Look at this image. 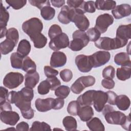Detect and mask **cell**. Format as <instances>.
Here are the masks:
<instances>
[{
    "label": "cell",
    "mask_w": 131,
    "mask_h": 131,
    "mask_svg": "<svg viewBox=\"0 0 131 131\" xmlns=\"http://www.w3.org/2000/svg\"><path fill=\"white\" fill-rule=\"evenodd\" d=\"M106 121L111 124L121 125L123 122L126 116L120 111H116L114 108L108 105H105L102 110Z\"/></svg>",
    "instance_id": "1"
},
{
    "label": "cell",
    "mask_w": 131,
    "mask_h": 131,
    "mask_svg": "<svg viewBox=\"0 0 131 131\" xmlns=\"http://www.w3.org/2000/svg\"><path fill=\"white\" fill-rule=\"evenodd\" d=\"M84 12L79 9L70 8V19L71 22L74 23L79 30L84 31L90 26L88 18L84 15Z\"/></svg>",
    "instance_id": "2"
},
{
    "label": "cell",
    "mask_w": 131,
    "mask_h": 131,
    "mask_svg": "<svg viewBox=\"0 0 131 131\" xmlns=\"http://www.w3.org/2000/svg\"><path fill=\"white\" fill-rule=\"evenodd\" d=\"M127 43L123 42L118 38L115 37L114 38L108 37H100L95 42V46L102 50H112L124 47Z\"/></svg>",
    "instance_id": "3"
},
{
    "label": "cell",
    "mask_w": 131,
    "mask_h": 131,
    "mask_svg": "<svg viewBox=\"0 0 131 131\" xmlns=\"http://www.w3.org/2000/svg\"><path fill=\"white\" fill-rule=\"evenodd\" d=\"M73 40L69 43V48L73 51H79L86 46L90 40L86 33L79 30H76L72 34Z\"/></svg>",
    "instance_id": "4"
},
{
    "label": "cell",
    "mask_w": 131,
    "mask_h": 131,
    "mask_svg": "<svg viewBox=\"0 0 131 131\" xmlns=\"http://www.w3.org/2000/svg\"><path fill=\"white\" fill-rule=\"evenodd\" d=\"M42 29L43 24L42 21L36 17L31 18L24 22L22 25L23 31L30 38L40 33Z\"/></svg>",
    "instance_id": "5"
},
{
    "label": "cell",
    "mask_w": 131,
    "mask_h": 131,
    "mask_svg": "<svg viewBox=\"0 0 131 131\" xmlns=\"http://www.w3.org/2000/svg\"><path fill=\"white\" fill-rule=\"evenodd\" d=\"M24 79V76L20 73L10 72L5 76L3 79V84L9 89H13L20 85Z\"/></svg>",
    "instance_id": "6"
},
{
    "label": "cell",
    "mask_w": 131,
    "mask_h": 131,
    "mask_svg": "<svg viewBox=\"0 0 131 131\" xmlns=\"http://www.w3.org/2000/svg\"><path fill=\"white\" fill-rule=\"evenodd\" d=\"M70 43L68 36L65 33H62L54 38L51 39L49 47L51 49L57 51L61 49L69 47Z\"/></svg>",
    "instance_id": "7"
},
{
    "label": "cell",
    "mask_w": 131,
    "mask_h": 131,
    "mask_svg": "<svg viewBox=\"0 0 131 131\" xmlns=\"http://www.w3.org/2000/svg\"><path fill=\"white\" fill-rule=\"evenodd\" d=\"M113 23V17L110 14L104 13L99 15L96 18L95 28L101 33H104Z\"/></svg>",
    "instance_id": "8"
},
{
    "label": "cell",
    "mask_w": 131,
    "mask_h": 131,
    "mask_svg": "<svg viewBox=\"0 0 131 131\" xmlns=\"http://www.w3.org/2000/svg\"><path fill=\"white\" fill-rule=\"evenodd\" d=\"M75 62L79 71L81 72H89L93 68L91 55H78L76 57Z\"/></svg>",
    "instance_id": "9"
},
{
    "label": "cell",
    "mask_w": 131,
    "mask_h": 131,
    "mask_svg": "<svg viewBox=\"0 0 131 131\" xmlns=\"http://www.w3.org/2000/svg\"><path fill=\"white\" fill-rule=\"evenodd\" d=\"M93 68H96L104 65L108 62L111 54L107 51H99L91 55Z\"/></svg>",
    "instance_id": "10"
},
{
    "label": "cell",
    "mask_w": 131,
    "mask_h": 131,
    "mask_svg": "<svg viewBox=\"0 0 131 131\" xmlns=\"http://www.w3.org/2000/svg\"><path fill=\"white\" fill-rule=\"evenodd\" d=\"M107 101V95L106 92L95 90L93 95V104L97 112L102 111Z\"/></svg>",
    "instance_id": "11"
},
{
    "label": "cell",
    "mask_w": 131,
    "mask_h": 131,
    "mask_svg": "<svg viewBox=\"0 0 131 131\" xmlns=\"http://www.w3.org/2000/svg\"><path fill=\"white\" fill-rule=\"evenodd\" d=\"M1 121L6 124L11 126L15 125L19 120V116L17 113L12 111H1Z\"/></svg>",
    "instance_id": "12"
},
{
    "label": "cell",
    "mask_w": 131,
    "mask_h": 131,
    "mask_svg": "<svg viewBox=\"0 0 131 131\" xmlns=\"http://www.w3.org/2000/svg\"><path fill=\"white\" fill-rule=\"evenodd\" d=\"M67 62L66 54L60 51H55L51 55L50 66L53 68H59L64 66Z\"/></svg>",
    "instance_id": "13"
},
{
    "label": "cell",
    "mask_w": 131,
    "mask_h": 131,
    "mask_svg": "<svg viewBox=\"0 0 131 131\" xmlns=\"http://www.w3.org/2000/svg\"><path fill=\"white\" fill-rule=\"evenodd\" d=\"M112 13L116 19H121L130 15L131 13V7L127 4H121L117 6L113 9Z\"/></svg>",
    "instance_id": "14"
},
{
    "label": "cell",
    "mask_w": 131,
    "mask_h": 131,
    "mask_svg": "<svg viewBox=\"0 0 131 131\" xmlns=\"http://www.w3.org/2000/svg\"><path fill=\"white\" fill-rule=\"evenodd\" d=\"M130 36L131 24L121 25L118 27L116 31V38L127 43L128 40L130 38Z\"/></svg>",
    "instance_id": "15"
},
{
    "label": "cell",
    "mask_w": 131,
    "mask_h": 131,
    "mask_svg": "<svg viewBox=\"0 0 131 131\" xmlns=\"http://www.w3.org/2000/svg\"><path fill=\"white\" fill-rule=\"evenodd\" d=\"M54 98H38L35 100V105L37 110L40 112H46L52 109Z\"/></svg>",
    "instance_id": "16"
},
{
    "label": "cell",
    "mask_w": 131,
    "mask_h": 131,
    "mask_svg": "<svg viewBox=\"0 0 131 131\" xmlns=\"http://www.w3.org/2000/svg\"><path fill=\"white\" fill-rule=\"evenodd\" d=\"M25 85L26 87L33 89L39 82V75L36 71L27 73L25 76Z\"/></svg>",
    "instance_id": "17"
},
{
    "label": "cell",
    "mask_w": 131,
    "mask_h": 131,
    "mask_svg": "<svg viewBox=\"0 0 131 131\" xmlns=\"http://www.w3.org/2000/svg\"><path fill=\"white\" fill-rule=\"evenodd\" d=\"M77 115L79 116L81 121L84 122L88 121L94 115L93 109L90 105L80 106Z\"/></svg>",
    "instance_id": "18"
},
{
    "label": "cell",
    "mask_w": 131,
    "mask_h": 131,
    "mask_svg": "<svg viewBox=\"0 0 131 131\" xmlns=\"http://www.w3.org/2000/svg\"><path fill=\"white\" fill-rule=\"evenodd\" d=\"M95 90H89L80 95L77 99L79 105L82 106L92 105L93 104V95Z\"/></svg>",
    "instance_id": "19"
},
{
    "label": "cell",
    "mask_w": 131,
    "mask_h": 131,
    "mask_svg": "<svg viewBox=\"0 0 131 131\" xmlns=\"http://www.w3.org/2000/svg\"><path fill=\"white\" fill-rule=\"evenodd\" d=\"M114 62L121 67H131L129 54L125 52L117 53L114 57Z\"/></svg>",
    "instance_id": "20"
},
{
    "label": "cell",
    "mask_w": 131,
    "mask_h": 131,
    "mask_svg": "<svg viewBox=\"0 0 131 131\" xmlns=\"http://www.w3.org/2000/svg\"><path fill=\"white\" fill-rule=\"evenodd\" d=\"M86 125L92 131H104V126L101 120L97 117H94L88 121Z\"/></svg>",
    "instance_id": "21"
},
{
    "label": "cell",
    "mask_w": 131,
    "mask_h": 131,
    "mask_svg": "<svg viewBox=\"0 0 131 131\" xmlns=\"http://www.w3.org/2000/svg\"><path fill=\"white\" fill-rule=\"evenodd\" d=\"M96 9L101 10H113L116 7V2L114 1L98 0L95 2Z\"/></svg>",
    "instance_id": "22"
},
{
    "label": "cell",
    "mask_w": 131,
    "mask_h": 131,
    "mask_svg": "<svg viewBox=\"0 0 131 131\" xmlns=\"http://www.w3.org/2000/svg\"><path fill=\"white\" fill-rule=\"evenodd\" d=\"M31 51V45L27 39H22L18 43L17 52L23 57H26Z\"/></svg>",
    "instance_id": "23"
},
{
    "label": "cell",
    "mask_w": 131,
    "mask_h": 131,
    "mask_svg": "<svg viewBox=\"0 0 131 131\" xmlns=\"http://www.w3.org/2000/svg\"><path fill=\"white\" fill-rule=\"evenodd\" d=\"M130 101L129 98L125 95L117 96L116 100V105L121 111H126L129 107Z\"/></svg>",
    "instance_id": "24"
},
{
    "label": "cell",
    "mask_w": 131,
    "mask_h": 131,
    "mask_svg": "<svg viewBox=\"0 0 131 131\" xmlns=\"http://www.w3.org/2000/svg\"><path fill=\"white\" fill-rule=\"evenodd\" d=\"M16 44L15 42L8 38H6L0 43V50L2 55H6L14 49Z\"/></svg>",
    "instance_id": "25"
},
{
    "label": "cell",
    "mask_w": 131,
    "mask_h": 131,
    "mask_svg": "<svg viewBox=\"0 0 131 131\" xmlns=\"http://www.w3.org/2000/svg\"><path fill=\"white\" fill-rule=\"evenodd\" d=\"M116 75L120 80L125 81L129 79L131 75V67H122L117 68Z\"/></svg>",
    "instance_id": "26"
},
{
    "label": "cell",
    "mask_w": 131,
    "mask_h": 131,
    "mask_svg": "<svg viewBox=\"0 0 131 131\" xmlns=\"http://www.w3.org/2000/svg\"><path fill=\"white\" fill-rule=\"evenodd\" d=\"M30 39L33 42L34 47L38 49L43 48L47 42V37L41 33L31 37Z\"/></svg>",
    "instance_id": "27"
},
{
    "label": "cell",
    "mask_w": 131,
    "mask_h": 131,
    "mask_svg": "<svg viewBox=\"0 0 131 131\" xmlns=\"http://www.w3.org/2000/svg\"><path fill=\"white\" fill-rule=\"evenodd\" d=\"M21 69L27 73H32L36 71V65L30 57L27 56L24 58Z\"/></svg>",
    "instance_id": "28"
},
{
    "label": "cell",
    "mask_w": 131,
    "mask_h": 131,
    "mask_svg": "<svg viewBox=\"0 0 131 131\" xmlns=\"http://www.w3.org/2000/svg\"><path fill=\"white\" fill-rule=\"evenodd\" d=\"M63 125L66 129L68 131L76 130L77 129V124L75 118L72 116H66L62 120Z\"/></svg>",
    "instance_id": "29"
},
{
    "label": "cell",
    "mask_w": 131,
    "mask_h": 131,
    "mask_svg": "<svg viewBox=\"0 0 131 131\" xmlns=\"http://www.w3.org/2000/svg\"><path fill=\"white\" fill-rule=\"evenodd\" d=\"M70 9V8L68 6H64L61 8L58 15V19L60 23L63 24H68L71 22L69 13Z\"/></svg>",
    "instance_id": "30"
},
{
    "label": "cell",
    "mask_w": 131,
    "mask_h": 131,
    "mask_svg": "<svg viewBox=\"0 0 131 131\" xmlns=\"http://www.w3.org/2000/svg\"><path fill=\"white\" fill-rule=\"evenodd\" d=\"M24 57L20 55L17 52H14L10 56L11 67L14 69H21Z\"/></svg>",
    "instance_id": "31"
},
{
    "label": "cell",
    "mask_w": 131,
    "mask_h": 131,
    "mask_svg": "<svg viewBox=\"0 0 131 131\" xmlns=\"http://www.w3.org/2000/svg\"><path fill=\"white\" fill-rule=\"evenodd\" d=\"M55 14V10L51 6H45L40 9V15L46 20L53 19Z\"/></svg>",
    "instance_id": "32"
},
{
    "label": "cell",
    "mask_w": 131,
    "mask_h": 131,
    "mask_svg": "<svg viewBox=\"0 0 131 131\" xmlns=\"http://www.w3.org/2000/svg\"><path fill=\"white\" fill-rule=\"evenodd\" d=\"M1 16H0V28H6L7 23L9 19V13L6 8L3 6L1 1Z\"/></svg>",
    "instance_id": "33"
},
{
    "label": "cell",
    "mask_w": 131,
    "mask_h": 131,
    "mask_svg": "<svg viewBox=\"0 0 131 131\" xmlns=\"http://www.w3.org/2000/svg\"><path fill=\"white\" fill-rule=\"evenodd\" d=\"M70 90V88L67 85H60L55 90V95L58 98L64 99L69 95Z\"/></svg>",
    "instance_id": "34"
},
{
    "label": "cell",
    "mask_w": 131,
    "mask_h": 131,
    "mask_svg": "<svg viewBox=\"0 0 131 131\" xmlns=\"http://www.w3.org/2000/svg\"><path fill=\"white\" fill-rule=\"evenodd\" d=\"M30 130H51L50 126L45 122H39L38 121H34L32 124L30 129Z\"/></svg>",
    "instance_id": "35"
},
{
    "label": "cell",
    "mask_w": 131,
    "mask_h": 131,
    "mask_svg": "<svg viewBox=\"0 0 131 131\" xmlns=\"http://www.w3.org/2000/svg\"><path fill=\"white\" fill-rule=\"evenodd\" d=\"M80 105H79L78 101H71L67 107L68 113L72 116H77L78 115V112L79 110Z\"/></svg>",
    "instance_id": "36"
},
{
    "label": "cell",
    "mask_w": 131,
    "mask_h": 131,
    "mask_svg": "<svg viewBox=\"0 0 131 131\" xmlns=\"http://www.w3.org/2000/svg\"><path fill=\"white\" fill-rule=\"evenodd\" d=\"M6 37V38L9 39L13 41L16 45L19 39V34L18 30L15 28H9L7 30Z\"/></svg>",
    "instance_id": "37"
},
{
    "label": "cell",
    "mask_w": 131,
    "mask_h": 131,
    "mask_svg": "<svg viewBox=\"0 0 131 131\" xmlns=\"http://www.w3.org/2000/svg\"><path fill=\"white\" fill-rule=\"evenodd\" d=\"M86 33L91 41L95 42L100 38L101 35V33L95 27L89 29Z\"/></svg>",
    "instance_id": "38"
},
{
    "label": "cell",
    "mask_w": 131,
    "mask_h": 131,
    "mask_svg": "<svg viewBox=\"0 0 131 131\" xmlns=\"http://www.w3.org/2000/svg\"><path fill=\"white\" fill-rule=\"evenodd\" d=\"M51 89V85L49 82L47 80L41 81L37 87L38 93L42 95L47 94Z\"/></svg>",
    "instance_id": "39"
},
{
    "label": "cell",
    "mask_w": 131,
    "mask_h": 131,
    "mask_svg": "<svg viewBox=\"0 0 131 131\" xmlns=\"http://www.w3.org/2000/svg\"><path fill=\"white\" fill-rule=\"evenodd\" d=\"M85 87L83 85L79 78H78L71 85V90L76 94H80Z\"/></svg>",
    "instance_id": "40"
},
{
    "label": "cell",
    "mask_w": 131,
    "mask_h": 131,
    "mask_svg": "<svg viewBox=\"0 0 131 131\" xmlns=\"http://www.w3.org/2000/svg\"><path fill=\"white\" fill-rule=\"evenodd\" d=\"M62 33V29L61 27L58 25L54 24L52 25L49 29L48 36L50 38L52 39Z\"/></svg>",
    "instance_id": "41"
},
{
    "label": "cell",
    "mask_w": 131,
    "mask_h": 131,
    "mask_svg": "<svg viewBox=\"0 0 131 131\" xmlns=\"http://www.w3.org/2000/svg\"><path fill=\"white\" fill-rule=\"evenodd\" d=\"M6 2L15 10H18L23 8L27 3L26 0H6Z\"/></svg>",
    "instance_id": "42"
},
{
    "label": "cell",
    "mask_w": 131,
    "mask_h": 131,
    "mask_svg": "<svg viewBox=\"0 0 131 131\" xmlns=\"http://www.w3.org/2000/svg\"><path fill=\"white\" fill-rule=\"evenodd\" d=\"M20 92L26 100L30 102L32 101L34 97V91L32 89L25 87L23 88Z\"/></svg>",
    "instance_id": "43"
},
{
    "label": "cell",
    "mask_w": 131,
    "mask_h": 131,
    "mask_svg": "<svg viewBox=\"0 0 131 131\" xmlns=\"http://www.w3.org/2000/svg\"><path fill=\"white\" fill-rule=\"evenodd\" d=\"M115 68L111 66H108L105 67L102 71V76L104 79H113L115 77Z\"/></svg>",
    "instance_id": "44"
},
{
    "label": "cell",
    "mask_w": 131,
    "mask_h": 131,
    "mask_svg": "<svg viewBox=\"0 0 131 131\" xmlns=\"http://www.w3.org/2000/svg\"><path fill=\"white\" fill-rule=\"evenodd\" d=\"M79 79L85 88L91 86L95 83V78L92 76H83L80 77Z\"/></svg>",
    "instance_id": "45"
},
{
    "label": "cell",
    "mask_w": 131,
    "mask_h": 131,
    "mask_svg": "<svg viewBox=\"0 0 131 131\" xmlns=\"http://www.w3.org/2000/svg\"><path fill=\"white\" fill-rule=\"evenodd\" d=\"M82 10L85 13H94L96 11L95 2L94 1L84 2L82 7Z\"/></svg>",
    "instance_id": "46"
},
{
    "label": "cell",
    "mask_w": 131,
    "mask_h": 131,
    "mask_svg": "<svg viewBox=\"0 0 131 131\" xmlns=\"http://www.w3.org/2000/svg\"><path fill=\"white\" fill-rule=\"evenodd\" d=\"M29 2L31 5L37 7L40 10L45 6H50V2L48 0H29Z\"/></svg>",
    "instance_id": "47"
},
{
    "label": "cell",
    "mask_w": 131,
    "mask_h": 131,
    "mask_svg": "<svg viewBox=\"0 0 131 131\" xmlns=\"http://www.w3.org/2000/svg\"><path fill=\"white\" fill-rule=\"evenodd\" d=\"M60 77L64 82H69L73 77L72 72L68 69L62 70L60 72Z\"/></svg>",
    "instance_id": "48"
},
{
    "label": "cell",
    "mask_w": 131,
    "mask_h": 131,
    "mask_svg": "<svg viewBox=\"0 0 131 131\" xmlns=\"http://www.w3.org/2000/svg\"><path fill=\"white\" fill-rule=\"evenodd\" d=\"M85 1H75V0H68L67 1L68 6L72 8L79 9L82 10L83 5ZM83 11V10H82Z\"/></svg>",
    "instance_id": "49"
},
{
    "label": "cell",
    "mask_w": 131,
    "mask_h": 131,
    "mask_svg": "<svg viewBox=\"0 0 131 131\" xmlns=\"http://www.w3.org/2000/svg\"><path fill=\"white\" fill-rule=\"evenodd\" d=\"M43 70L45 74L48 78L56 77L58 74V71L57 70L48 66H45Z\"/></svg>",
    "instance_id": "50"
},
{
    "label": "cell",
    "mask_w": 131,
    "mask_h": 131,
    "mask_svg": "<svg viewBox=\"0 0 131 131\" xmlns=\"http://www.w3.org/2000/svg\"><path fill=\"white\" fill-rule=\"evenodd\" d=\"M50 83L51 85V90L52 91H55V90L60 85V80L56 77L47 78L46 79Z\"/></svg>",
    "instance_id": "51"
},
{
    "label": "cell",
    "mask_w": 131,
    "mask_h": 131,
    "mask_svg": "<svg viewBox=\"0 0 131 131\" xmlns=\"http://www.w3.org/2000/svg\"><path fill=\"white\" fill-rule=\"evenodd\" d=\"M64 99L60 98H57L54 99L53 102L52 109L54 110H60L62 108L64 105Z\"/></svg>",
    "instance_id": "52"
},
{
    "label": "cell",
    "mask_w": 131,
    "mask_h": 131,
    "mask_svg": "<svg viewBox=\"0 0 131 131\" xmlns=\"http://www.w3.org/2000/svg\"><path fill=\"white\" fill-rule=\"evenodd\" d=\"M107 95V102L111 105H116V100L117 95L113 91H108L106 92Z\"/></svg>",
    "instance_id": "53"
},
{
    "label": "cell",
    "mask_w": 131,
    "mask_h": 131,
    "mask_svg": "<svg viewBox=\"0 0 131 131\" xmlns=\"http://www.w3.org/2000/svg\"><path fill=\"white\" fill-rule=\"evenodd\" d=\"M101 84L103 88L111 90L114 88L115 83L113 79H104L101 81Z\"/></svg>",
    "instance_id": "54"
},
{
    "label": "cell",
    "mask_w": 131,
    "mask_h": 131,
    "mask_svg": "<svg viewBox=\"0 0 131 131\" xmlns=\"http://www.w3.org/2000/svg\"><path fill=\"white\" fill-rule=\"evenodd\" d=\"M0 89V104H2L6 101L9 93L8 90L4 87L1 86Z\"/></svg>",
    "instance_id": "55"
},
{
    "label": "cell",
    "mask_w": 131,
    "mask_h": 131,
    "mask_svg": "<svg viewBox=\"0 0 131 131\" xmlns=\"http://www.w3.org/2000/svg\"><path fill=\"white\" fill-rule=\"evenodd\" d=\"M130 114L128 116H126V117L123 121V122L121 125V127L125 130H130Z\"/></svg>",
    "instance_id": "56"
},
{
    "label": "cell",
    "mask_w": 131,
    "mask_h": 131,
    "mask_svg": "<svg viewBox=\"0 0 131 131\" xmlns=\"http://www.w3.org/2000/svg\"><path fill=\"white\" fill-rule=\"evenodd\" d=\"M16 130L18 131L24 130V131H28L29 130V124L25 122L22 121L17 124L16 126Z\"/></svg>",
    "instance_id": "57"
},
{
    "label": "cell",
    "mask_w": 131,
    "mask_h": 131,
    "mask_svg": "<svg viewBox=\"0 0 131 131\" xmlns=\"http://www.w3.org/2000/svg\"><path fill=\"white\" fill-rule=\"evenodd\" d=\"M0 108L1 111H12V107L9 101H5L3 103L0 104Z\"/></svg>",
    "instance_id": "58"
},
{
    "label": "cell",
    "mask_w": 131,
    "mask_h": 131,
    "mask_svg": "<svg viewBox=\"0 0 131 131\" xmlns=\"http://www.w3.org/2000/svg\"><path fill=\"white\" fill-rule=\"evenodd\" d=\"M50 2L54 7L57 8L61 7L65 3V1L64 0H52L50 1Z\"/></svg>",
    "instance_id": "59"
},
{
    "label": "cell",
    "mask_w": 131,
    "mask_h": 131,
    "mask_svg": "<svg viewBox=\"0 0 131 131\" xmlns=\"http://www.w3.org/2000/svg\"><path fill=\"white\" fill-rule=\"evenodd\" d=\"M7 28H1V38L4 37L5 36H6L7 32Z\"/></svg>",
    "instance_id": "60"
}]
</instances>
